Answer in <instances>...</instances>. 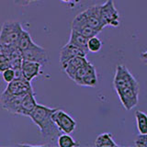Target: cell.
Listing matches in <instances>:
<instances>
[{
	"instance_id": "obj_1",
	"label": "cell",
	"mask_w": 147,
	"mask_h": 147,
	"mask_svg": "<svg viewBox=\"0 0 147 147\" xmlns=\"http://www.w3.org/2000/svg\"><path fill=\"white\" fill-rule=\"evenodd\" d=\"M55 110L56 109L38 104L30 116L31 121L40 128L43 140L49 142V145L54 144V142L57 141L59 137V131H61L53 118Z\"/></svg>"
},
{
	"instance_id": "obj_2",
	"label": "cell",
	"mask_w": 147,
	"mask_h": 147,
	"mask_svg": "<svg viewBox=\"0 0 147 147\" xmlns=\"http://www.w3.org/2000/svg\"><path fill=\"white\" fill-rule=\"evenodd\" d=\"M22 30L20 22L11 20L4 22L0 32V46H17Z\"/></svg>"
},
{
	"instance_id": "obj_3",
	"label": "cell",
	"mask_w": 147,
	"mask_h": 147,
	"mask_svg": "<svg viewBox=\"0 0 147 147\" xmlns=\"http://www.w3.org/2000/svg\"><path fill=\"white\" fill-rule=\"evenodd\" d=\"M72 80L82 86L95 87L98 84V77H96V72L93 64H91L89 62L80 69H78Z\"/></svg>"
},
{
	"instance_id": "obj_4",
	"label": "cell",
	"mask_w": 147,
	"mask_h": 147,
	"mask_svg": "<svg viewBox=\"0 0 147 147\" xmlns=\"http://www.w3.org/2000/svg\"><path fill=\"white\" fill-rule=\"evenodd\" d=\"M113 84L116 92L127 88V87L139 86V83L132 76V74L129 71V69L125 65H122V64H119L116 68Z\"/></svg>"
},
{
	"instance_id": "obj_5",
	"label": "cell",
	"mask_w": 147,
	"mask_h": 147,
	"mask_svg": "<svg viewBox=\"0 0 147 147\" xmlns=\"http://www.w3.org/2000/svg\"><path fill=\"white\" fill-rule=\"evenodd\" d=\"M101 20L103 25L118 27L119 25V14L112 0H107L100 7Z\"/></svg>"
},
{
	"instance_id": "obj_6",
	"label": "cell",
	"mask_w": 147,
	"mask_h": 147,
	"mask_svg": "<svg viewBox=\"0 0 147 147\" xmlns=\"http://www.w3.org/2000/svg\"><path fill=\"white\" fill-rule=\"evenodd\" d=\"M139 90L140 86H136L117 91L119 98L126 110H131L137 106L139 101Z\"/></svg>"
},
{
	"instance_id": "obj_7",
	"label": "cell",
	"mask_w": 147,
	"mask_h": 147,
	"mask_svg": "<svg viewBox=\"0 0 147 147\" xmlns=\"http://www.w3.org/2000/svg\"><path fill=\"white\" fill-rule=\"evenodd\" d=\"M25 96L26 95H14L5 90L1 95V98H0L1 107L10 113L20 115L21 103Z\"/></svg>"
},
{
	"instance_id": "obj_8",
	"label": "cell",
	"mask_w": 147,
	"mask_h": 147,
	"mask_svg": "<svg viewBox=\"0 0 147 147\" xmlns=\"http://www.w3.org/2000/svg\"><path fill=\"white\" fill-rule=\"evenodd\" d=\"M53 121L56 123L59 130L63 133H72L76 128V121L68 113L63 109H56L53 113Z\"/></svg>"
},
{
	"instance_id": "obj_9",
	"label": "cell",
	"mask_w": 147,
	"mask_h": 147,
	"mask_svg": "<svg viewBox=\"0 0 147 147\" xmlns=\"http://www.w3.org/2000/svg\"><path fill=\"white\" fill-rule=\"evenodd\" d=\"M22 53L23 58L27 61L37 62L42 65H45L48 63V55L46 50L35 42L31 44L28 49L22 51Z\"/></svg>"
},
{
	"instance_id": "obj_10",
	"label": "cell",
	"mask_w": 147,
	"mask_h": 147,
	"mask_svg": "<svg viewBox=\"0 0 147 147\" xmlns=\"http://www.w3.org/2000/svg\"><path fill=\"white\" fill-rule=\"evenodd\" d=\"M71 30L79 32L80 34L84 35L86 38H91L93 36H96L98 33V30L93 29L88 23H87L86 18L83 12L79 13L74 18L71 24Z\"/></svg>"
},
{
	"instance_id": "obj_11",
	"label": "cell",
	"mask_w": 147,
	"mask_h": 147,
	"mask_svg": "<svg viewBox=\"0 0 147 147\" xmlns=\"http://www.w3.org/2000/svg\"><path fill=\"white\" fill-rule=\"evenodd\" d=\"M100 7L101 5H94L83 11L87 23L98 32H100L105 28L102 23V20H101Z\"/></svg>"
},
{
	"instance_id": "obj_12",
	"label": "cell",
	"mask_w": 147,
	"mask_h": 147,
	"mask_svg": "<svg viewBox=\"0 0 147 147\" xmlns=\"http://www.w3.org/2000/svg\"><path fill=\"white\" fill-rule=\"evenodd\" d=\"M9 93L14 95H27L33 91L30 81L27 80L25 77L15 78L12 82L8 83L7 88L5 89Z\"/></svg>"
},
{
	"instance_id": "obj_13",
	"label": "cell",
	"mask_w": 147,
	"mask_h": 147,
	"mask_svg": "<svg viewBox=\"0 0 147 147\" xmlns=\"http://www.w3.org/2000/svg\"><path fill=\"white\" fill-rule=\"evenodd\" d=\"M86 52L68 41L60 51V63H61L62 67H63L73 58L76 56H86Z\"/></svg>"
},
{
	"instance_id": "obj_14",
	"label": "cell",
	"mask_w": 147,
	"mask_h": 147,
	"mask_svg": "<svg viewBox=\"0 0 147 147\" xmlns=\"http://www.w3.org/2000/svg\"><path fill=\"white\" fill-rule=\"evenodd\" d=\"M41 66H42V64H40V63L24 60L21 67L23 76L27 80L31 82L32 79H34L35 77L40 76V74L41 72Z\"/></svg>"
},
{
	"instance_id": "obj_15",
	"label": "cell",
	"mask_w": 147,
	"mask_h": 147,
	"mask_svg": "<svg viewBox=\"0 0 147 147\" xmlns=\"http://www.w3.org/2000/svg\"><path fill=\"white\" fill-rule=\"evenodd\" d=\"M89 61L86 58V56H76L70 60L63 67L64 72L66 73V75L73 79L75 74L77 72L78 69H80L82 66H84L85 64L88 63Z\"/></svg>"
},
{
	"instance_id": "obj_16",
	"label": "cell",
	"mask_w": 147,
	"mask_h": 147,
	"mask_svg": "<svg viewBox=\"0 0 147 147\" xmlns=\"http://www.w3.org/2000/svg\"><path fill=\"white\" fill-rule=\"evenodd\" d=\"M38 106V103L35 99V93L34 91L30 92L29 94H27L24 98L22 100L21 103V109H20V115L23 116L30 117V114L33 112V110Z\"/></svg>"
},
{
	"instance_id": "obj_17",
	"label": "cell",
	"mask_w": 147,
	"mask_h": 147,
	"mask_svg": "<svg viewBox=\"0 0 147 147\" xmlns=\"http://www.w3.org/2000/svg\"><path fill=\"white\" fill-rule=\"evenodd\" d=\"M87 41H88V38H86V37H85L84 35L80 34L79 32L71 30L69 42L74 44V45H76L78 48L82 49L86 53H89L88 49H87Z\"/></svg>"
},
{
	"instance_id": "obj_18",
	"label": "cell",
	"mask_w": 147,
	"mask_h": 147,
	"mask_svg": "<svg viewBox=\"0 0 147 147\" xmlns=\"http://www.w3.org/2000/svg\"><path fill=\"white\" fill-rule=\"evenodd\" d=\"M95 145L96 147H116L118 144L114 142L112 134L109 132H104L96 137Z\"/></svg>"
},
{
	"instance_id": "obj_19",
	"label": "cell",
	"mask_w": 147,
	"mask_h": 147,
	"mask_svg": "<svg viewBox=\"0 0 147 147\" xmlns=\"http://www.w3.org/2000/svg\"><path fill=\"white\" fill-rule=\"evenodd\" d=\"M137 129L140 134H147V114L137 110L135 112Z\"/></svg>"
},
{
	"instance_id": "obj_20",
	"label": "cell",
	"mask_w": 147,
	"mask_h": 147,
	"mask_svg": "<svg viewBox=\"0 0 147 147\" xmlns=\"http://www.w3.org/2000/svg\"><path fill=\"white\" fill-rule=\"evenodd\" d=\"M33 43H34V41L32 40L30 34L27 30H25L24 29H23L21 34L20 36V39H18V40L17 46L21 51H24V50L29 48L30 46Z\"/></svg>"
},
{
	"instance_id": "obj_21",
	"label": "cell",
	"mask_w": 147,
	"mask_h": 147,
	"mask_svg": "<svg viewBox=\"0 0 147 147\" xmlns=\"http://www.w3.org/2000/svg\"><path fill=\"white\" fill-rule=\"evenodd\" d=\"M57 144L60 147H75L79 145L69 133H63V134L59 135L57 139Z\"/></svg>"
},
{
	"instance_id": "obj_22",
	"label": "cell",
	"mask_w": 147,
	"mask_h": 147,
	"mask_svg": "<svg viewBox=\"0 0 147 147\" xmlns=\"http://www.w3.org/2000/svg\"><path fill=\"white\" fill-rule=\"evenodd\" d=\"M101 47H102V41L96 36H93L88 39V41H87V49H88L89 53H98Z\"/></svg>"
},
{
	"instance_id": "obj_23",
	"label": "cell",
	"mask_w": 147,
	"mask_h": 147,
	"mask_svg": "<svg viewBox=\"0 0 147 147\" xmlns=\"http://www.w3.org/2000/svg\"><path fill=\"white\" fill-rule=\"evenodd\" d=\"M1 73H2V77H3L4 81L7 82V84L12 82L16 78V71L11 67H9V68L6 69V70L2 71Z\"/></svg>"
},
{
	"instance_id": "obj_24",
	"label": "cell",
	"mask_w": 147,
	"mask_h": 147,
	"mask_svg": "<svg viewBox=\"0 0 147 147\" xmlns=\"http://www.w3.org/2000/svg\"><path fill=\"white\" fill-rule=\"evenodd\" d=\"M10 67V59L7 55L0 53V70L4 71Z\"/></svg>"
},
{
	"instance_id": "obj_25",
	"label": "cell",
	"mask_w": 147,
	"mask_h": 147,
	"mask_svg": "<svg viewBox=\"0 0 147 147\" xmlns=\"http://www.w3.org/2000/svg\"><path fill=\"white\" fill-rule=\"evenodd\" d=\"M135 145L138 147H147V134H140L135 140Z\"/></svg>"
},
{
	"instance_id": "obj_26",
	"label": "cell",
	"mask_w": 147,
	"mask_h": 147,
	"mask_svg": "<svg viewBox=\"0 0 147 147\" xmlns=\"http://www.w3.org/2000/svg\"><path fill=\"white\" fill-rule=\"evenodd\" d=\"M36 1H40V0H14V3L20 7H27L30 4Z\"/></svg>"
},
{
	"instance_id": "obj_27",
	"label": "cell",
	"mask_w": 147,
	"mask_h": 147,
	"mask_svg": "<svg viewBox=\"0 0 147 147\" xmlns=\"http://www.w3.org/2000/svg\"><path fill=\"white\" fill-rule=\"evenodd\" d=\"M141 58H142V61L144 62V63L147 64V51H146V52H144V53H141Z\"/></svg>"
},
{
	"instance_id": "obj_28",
	"label": "cell",
	"mask_w": 147,
	"mask_h": 147,
	"mask_svg": "<svg viewBox=\"0 0 147 147\" xmlns=\"http://www.w3.org/2000/svg\"><path fill=\"white\" fill-rule=\"evenodd\" d=\"M61 1H63V2H64V3H69V2L73 1V0H61Z\"/></svg>"
}]
</instances>
